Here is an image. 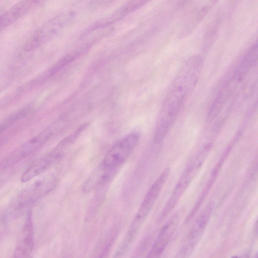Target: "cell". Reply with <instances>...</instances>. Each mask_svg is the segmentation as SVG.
I'll return each mask as SVG.
<instances>
[{
	"label": "cell",
	"instance_id": "1",
	"mask_svg": "<svg viewBox=\"0 0 258 258\" xmlns=\"http://www.w3.org/2000/svg\"><path fill=\"white\" fill-rule=\"evenodd\" d=\"M204 65L202 56L194 55L182 66L167 93L183 101L196 87Z\"/></svg>",
	"mask_w": 258,
	"mask_h": 258
},
{
	"label": "cell",
	"instance_id": "2",
	"mask_svg": "<svg viewBox=\"0 0 258 258\" xmlns=\"http://www.w3.org/2000/svg\"><path fill=\"white\" fill-rule=\"evenodd\" d=\"M57 182V177L53 173L41 176L18 192L10 202L11 207L18 209L32 204L51 192Z\"/></svg>",
	"mask_w": 258,
	"mask_h": 258
},
{
	"label": "cell",
	"instance_id": "3",
	"mask_svg": "<svg viewBox=\"0 0 258 258\" xmlns=\"http://www.w3.org/2000/svg\"><path fill=\"white\" fill-rule=\"evenodd\" d=\"M75 18L72 12H64L49 20L27 40L24 49L34 50L61 33Z\"/></svg>",
	"mask_w": 258,
	"mask_h": 258
},
{
	"label": "cell",
	"instance_id": "4",
	"mask_svg": "<svg viewBox=\"0 0 258 258\" xmlns=\"http://www.w3.org/2000/svg\"><path fill=\"white\" fill-rule=\"evenodd\" d=\"M54 131L53 127H47L20 145L0 160V170L12 167L35 152L51 138Z\"/></svg>",
	"mask_w": 258,
	"mask_h": 258
},
{
	"label": "cell",
	"instance_id": "5",
	"mask_svg": "<svg viewBox=\"0 0 258 258\" xmlns=\"http://www.w3.org/2000/svg\"><path fill=\"white\" fill-rule=\"evenodd\" d=\"M182 102L166 94L161 106L156 125L154 142L160 143L174 122Z\"/></svg>",
	"mask_w": 258,
	"mask_h": 258
},
{
	"label": "cell",
	"instance_id": "6",
	"mask_svg": "<svg viewBox=\"0 0 258 258\" xmlns=\"http://www.w3.org/2000/svg\"><path fill=\"white\" fill-rule=\"evenodd\" d=\"M139 138V133L133 132L118 140L106 153L102 163L108 167L117 168L131 154Z\"/></svg>",
	"mask_w": 258,
	"mask_h": 258
},
{
	"label": "cell",
	"instance_id": "7",
	"mask_svg": "<svg viewBox=\"0 0 258 258\" xmlns=\"http://www.w3.org/2000/svg\"><path fill=\"white\" fill-rule=\"evenodd\" d=\"M169 168H165L156 179L146 195L130 226L139 231L142 225L152 210L165 183L170 175Z\"/></svg>",
	"mask_w": 258,
	"mask_h": 258
},
{
	"label": "cell",
	"instance_id": "8",
	"mask_svg": "<svg viewBox=\"0 0 258 258\" xmlns=\"http://www.w3.org/2000/svg\"><path fill=\"white\" fill-rule=\"evenodd\" d=\"M214 207V203L211 202L201 212L186 240L177 254V257H188L192 253L205 230Z\"/></svg>",
	"mask_w": 258,
	"mask_h": 258
},
{
	"label": "cell",
	"instance_id": "9",
	"mask_svg": "<svg viewBox=\"0 0 258 258\" xmlns=\"http://www.w3.org/2000/svg\"><path fill=\"white\" fill-rule=\"evenodd\" d=\"M62 156L61 151L56 147L51 152L37 159L23 172L21 181L27 182L44 173L59 161Z\"/></svg>",
	"mask_w": 258,
	"mask_h": 258
},
{
	"label": "cell",
	"instance_id": "10",
	"mask_svg": "<svg viewBox=\"0 0 258 258\" xmlns=\"http://www.w3.org/2000/svg\"><path fill=\"white\" fill-rule=\"evenodd\" d=\"M33 223L31 213L28 212L16 243L14 257H28L33 250Z\"/></svg>",
	"mask_w": 258,
	"mask_h": 258
},
{
	"label": "cell",
	"instance_id": "11",
	"mask_svg": "<svg viewBox=\"0 0 258 258\" xmlns=\"http://www.w3.org/2000/svg\"><path fill=\"white\" fill-rule=\"evenodd\" d=\"M179 221V215L176 214L164 225L155 240L148 257L155 258L161 256L175 231Z\"/></svg>",
	"mask_w": 258,
	"mask_h": 258
},
{
	"label": "cell",
	"instance_id": "12",
	"mask_svg": "<svg viewBox=\"0 0 258 258\" xmlns=\"http://www.w3.org/2000/svg\"><path fill=\"white\" fill-rule=\"evenodd\" d=\"M239 82V80L233 75L222 87L209 108L207 114L209 120H213L220 113Z\"/></svg>",
	"mask_w": 258,
	"mask_h": 258
},
{
	"label": "cell",
	"instance_id": "13",
	"mask_svg": "<svg viewBox=\"0 0 258 258\" xmlns=\"http://www.w3.org/2000/svg\"><path fill=\"white\" fill-rule=\"evenodd\" d=\"M193 178L190 173L183 171L159 217V222L163 220L174 208Z\"/></svg>",
	"mask_w": 258,
	"mask_h": 258
},
{
	"label": "cell",
	"instance_id": "14",
	"mask_svg": "<svg viewBox=\"0 0 258 258\" xmlns=\"http://www.w3.org/2000/svg\"><path fill=\"white\" fill-rule=\"evenodd\" d=\"M36 3V0H21L0 15V32L29 12Z\"/></svg>",
	"mask_w": 258,
	"mask_h": 258
},
{
	"label": "cell",
	"instance_id": "15",
	"mask_svg": "<svg viewBox=\"0 0 258 258\" xmlns=\"http://www.w3.org/2000/svg\"><path fill=\"white\" fill-rule=\"evenodd\" d=\"M116 169L108 167L102 162L84 182L82 186L83 190L88 192L107 183L113 177Z\"/></svg>",
	"mask_w": 258,
	"mask_h": 258
},
{
	"label": "cell",
	"instance_id": "16",
	"mask_svg": "<svg viewBox=\"0 0 258 258\" xmlns=\"http://www.w3.org/2000/svg\"><path fill=\"white\" fill-rule=\"evenodd\" d=\"M230 152V150L227 149L223 154L218 163L216 164L213 171H212L211 176L208 180V182L204 188L202 192L199 197L198 199L194 205L190 212L189 213L186 219V222H189L192 217L196 215L197 211L200 208L201 205L205 200L206 197L208 195L211 188L212 187L213 185L217 178V176L220 170L222 165L227 157L228 156Z\"/></svg>",
	"mask_w": 258,
	"mask_h": 258
}]
</instances>
